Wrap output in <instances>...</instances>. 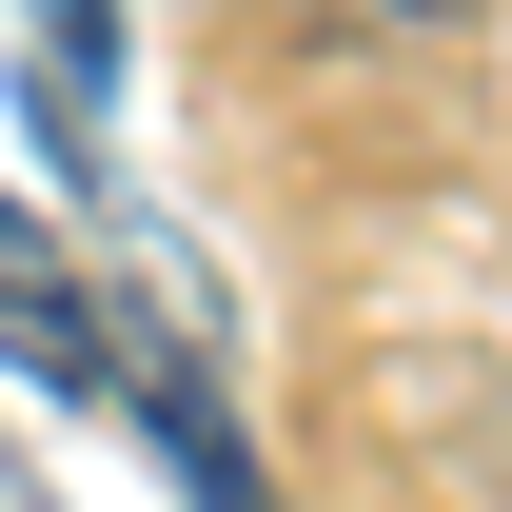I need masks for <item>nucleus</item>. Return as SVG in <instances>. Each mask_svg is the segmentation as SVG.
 Returning <instances> with one entry per match:
<instances>
[{
	"instance_id": "nucleus-1",
	"label": "nucleus",
	"mask_w": 512,
	"mask_h": 512,
	"mask_svg": "<svg viewBox=\"0 0 512 512\" xmlns=\"http://www.w3.org/2000/svg\"><path fill=\"white\" fill-rule=\"evenodd\" d=\"M0 355H20L40 394H99V375H119V316H99V276H79V256L40 237L20 197H0Z\"/></svg>"
},
{
	"instance_id": "nucleus-2",
	"label": "nucleus",
	"mask_w": 512,
	"mask_h": 512,
	"mask_svg": "<svg viewBox=\"0 0 512 512\" xmlns=\"http://www.w3.org/2000/svg\"><path fill=\"white\" fill-rule=\"evenodd\" d=\"M316 20H355V40H473L493 0H316Z\"/></svg>"
}]
</instances>
